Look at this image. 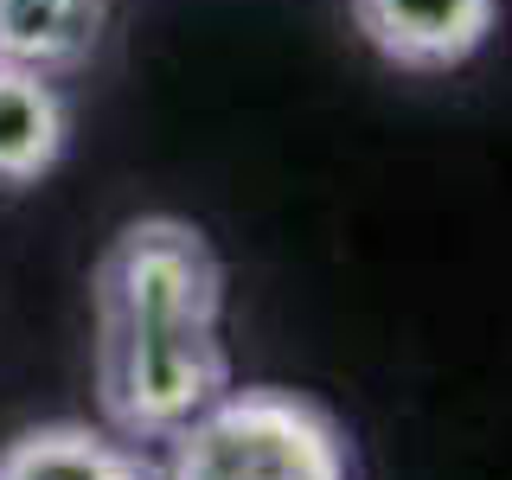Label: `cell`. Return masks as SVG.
I'll list each match as a JSON object with an SVG mask.
<instances>
[{"label": "cell", "instance_id": "obj_5", "mask_svg": "<svg viewBox=\"0 0 512 480\" xmlns=\"http://www.w3.org/2000/svg\"><path fill=\"white\" fill-rule=\"evenodd\" d=\"M64 141H71V103L58 77L0 58V192L39 186L64 160Z\"/></svg>", "mask_w": 512, "mask_h": 480}, {"label": "cell", "instance_id": "obj_2", "mask_svg": "<svg viewBox=\"0 0 512 480\" xmlns=\"http://www.w3.org/2000/svg\"><path fill=\"white\" fill-rule=\"evenodd\" d=\"M237 384L218 327H96V410L135 448L180 436Z\"/></svg>", "mask_w": 512, "mask_h": 480}, {"label": "cell", "instance_id": "obj_1", "mask_svg": "<svg viewBox=\"0 0 512 480\" xmlns=\"http://www.w3.org/2000/svg\"><path fill=\"white\" fill-rule=\"evenodd\" d=\"M160 480H359L352 436L327 404L288 384H231L180 436Z\"/></svg>", "mask_w": 512, "mask_h": 480}, {"label": "cell", "instance_id": "obj_7", "mask_svg": "<svg viewBox=\"0 0 512 480\" xmlns=\"http://www.w3.org/2000/svg\"><path fill=\"white\" fill-rule=\"evenodd\" d=\"M109 26V0H0V58L58 77L77 71Z\"/></svg>", "mask_w": 512, "mask_h": 480}, {"label": "cell", "instance_id": "obj_6", "mask_svg": "<svg viewBox=\"0 0 512 480\" xmlns=\"http://www.w3.org/2000/svg\"><path fill=\"white\" fill-rule=\"evenodd\" d=\"M0 480H160V461L90 423H39L0 448Z\"/></svg>", "mask_w": 512, "mask_h": 480}, {"label": "cell", "instance_id": "obj_4", "mask_svg": "<svg viewBox=\"0 0 512 480\" xmlns=\"http://www.w3.org/2000/svg\"><path fill=\"white\" fill-rule=\"evenodd\" d=\"M352 20L397 71H455L493 39L500 0H352Z\"/></svg>", "mask_w": 512, "mask_h": 480}, {"label": "cell", "instance_id": "obj_3", "mask_svg": "<svg viewBox=\"0 0 512 480\" xmlns=\"http://www.w3.org/2000/svg\"><path fill=\"white\" fill-rule=\"evenodd\" d=\"M96 327H218L224 263L186 218H135L109 237L90 269Z\"/></svg>", "mask_w": 512, "mask_h": 480}]
</instances>
